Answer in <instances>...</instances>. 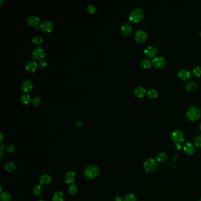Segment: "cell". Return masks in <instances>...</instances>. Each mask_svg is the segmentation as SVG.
I'll return each instance as SVG.
<instances>
[{"instance_id":"obj_1","label":"cell","mask_w":201,"mask_h":201,"mask_svg":"<svg viewBox=\"0 0 201 201\" xmlns=\"http://www.w3.org/2000/svg\"><path fill=\"white\" fill-rule=\"evenodd\" d=\"M100 174L99 167L96 165H90L87 166L84 171V176L89 180L96 179Z\"/></svg>"},{"instance_id":"obj_2","label":"cell","mask_w":201,"mask_h":201,"mask_svg":"<svg viewBox=\"0 0 201 201\" xmlns=\"http://www.w3.org/2000/svg\"><path fill=\"white\" fill-rule=\"evenodd\" d=\"M145 17V13L140 8H136L133 10L129 14V21L133 23L140 22Z\"/></svg>"},{"instance_id":"obj_3","label":"cell","mask_w":201,"mask_h":201,"mask_svg":"<svg viewBox=\"0 0 201 201\" xmlns=\"http://www.w3.org/2000/svg\"><path fill=\"white\" fill-rule=\"evenodd\" d=\"M200 109L196 106H192L188 108L187 111V117L189 121H196L201 117Z\"/></svg>"},{"instance_id":"obj_4","label":"cell","mask_w":201,"mask_h":201,"mask_svg":"<svg viewBox=\"0 0 201 201\" xmlns=\"http://www.w3.org/2000/svg\"><path fill=\"white\" fill-rule=\"evenodd\" d=\"M144 169L149 173L155 172L158 168L157 161L153 159L150 158L145 162L143 165Z\"/></svg>"},{"instance_id":"obj_5","label":"cell","mask_w":201,"mask_h":201,"mask_svg":"<svg viewBox=\"0 0 201 201\" xmlns=\"http://www.w3.org/2000/svg\"><path fill=\"white\" fill-rule=\"evenodd\" d=\"M171 140L176 145L181 144L185 140L184 133L179 130L174 131L171 135Z\"/></svg>"},{"instance_id":"obj_6","label":"cell","mask_w":201,"mask_h":201,"mask_svg":"<svg viewBox=\"0 0 201 201\" xmlns=\"http://www.w3.org/2000/svg\"><path fill=\"white\" fill-rule=\"evenodd\" d=\"M148 37V33L144 30H139L136 31L134 34L135 40L139 43L145 42L147 40Z\"/></svg>"},{"instance_id":"obj_7","label":"cell","mask_w":201,"mask_h":201,"mask_svg":"<svg viewBox=\"0 0 201 201\" xmlns=\"http://www.w3.org/2000/svg\"><path fill=\"white\" fill-rule=\"evenodd\" d=\"M46 55L45 49L42 47H38L34 49L33 52V58L37 61H40L43 60Z\"/></svg>"},{"instance_id":"obj_8","label":"cell","mask_w":201,"mask_h":201,"mask_svg":"<svg viewBox=\"0 0 201 201\" xmlns=\"http://www.w3.org/2000/svg\"><path fill=\"white\" fill-rule=\"evenodd\" d=\"M152 61V64L153 66L158 68H163L165 66L166 63V58L161 55L156 56L155 57L153 58Z\"/></svg>"},{"instance_id":"obj_9","label":"cell","mask_w":201,"mask_h":201,"mask_svg":"<svg viewBox=\"0 0 201 201\" xmlns=\"http://www.w3.org/2000/svg\"><path fill=\"white\" fill-rule=\"evenodd\" d=\"M40 28L42 31L49 33L53 31L54 24L51 21H44L41 23Z\"/></svg>"},{"instance_id":"obj_10","label":"cell","mask_w":201,"mask_h":201,"mask_svg":"<svg viewBox=\"0 0 201 201\" xmlns=\"http://www.w3.org/2000/svg\"><path fill=\"white\" fill-rule=\"evenodd\" d=\"M33 83L30 80H26L24 81L21 86V91L24 93H30L33 89Z\"/></svg>"},{"instance_id":"obj_11","label":"cell","mask_w":201,"mask_h":201,"mask_svg":"<svg viewBox=\"0 0 201 201\" xmlns=\"http://www.w3.org/2000/svg\"><path fill=\"white\" fill-rule=\"evenodd\" d=\"M158 49L155 46H148L145 50H144V54L149 58L155 57L156 54L158 53Z\"/></svg>"},{"instance_id":"obj_12","label":"cell","mask_w":201,"mask_h":201,"mask_svg":"<svg viewBox=\"0 0 201 201\" xmlns=\"http://www.w3.org/2000/svg\"><path fill=\"white\" fill-rule=\"evenodd\" d=\"M76 180V173L73 171H68L64 176L65 183L68 185L73 184Z\"/></svg>"},{"instance_id":"obj_13","label":"cell","mask_w":201,"mask_h":201,"mask_svg":"<svg viewBox=\"0 0 201 201\" xmlns=\"http://www.w3.org/2000/svg\"><path fill=\"white\" fill-rule=\"evenodd\" d=\"M177 76L182 81L188 80L192 77L191 73L187 69L180 70L177 73Z\"/></svg>"},{"instance_id":"obj_14","label":"cell","mask_w":201,"mask_h":201,"mask_svg":"<svg viewBox=\"0 0 201 201\" xmlns=\"http://www.w3.org/2000/svg\"><path fill=\"white\" fill-rule=\"evenodd\" d=\"M27 23L31 27H37L40 24V19L36 15H31L27 18Z\"/></svg>"},{"instance_id":"obj_15","label":"cell","mask_w":201,"mask_h":201,"mask_svg":"<svg viewBox=\"0 0 201 201\" xmlns=\"http://www.w3.org/2000/svg\"><path fill=\"white\" fill-rule=\"evenodd\" d=\"M183 149L187 155L190 156L193 155L195 152V148L194 145L190 142L185 143L183 146Z\"/></svg>"},{"instance_id":"obj_16","label":"cell","mask_w":201,"mask_h":201,"mask_svg":"<svg viewBox=\"0 0 201 201\" xmlns=\"http://www.w3.org/2000/svg\"><path fill=\"white\" fill-rule=\"evenodd\" d=\"M132 31V26L129 23H124L121 27V34L124 36H128Z\"/></svg>"},{"instance_id":"obj_17","label":"cell","mask_w":201,"mask_h":201,"mask_svg":"<svg viewBox=\"0 0 201 201\" xmlns=\"http://www.w3.org/2000/svg\"><path fill=\"white\" fill-rule=\"evenodd\" d=\"M38 68V64L36 61H30L28 62L25 66V70L28 73L35 72Z\"/></svg>"},{"instance_id":"obj_18","label":"cell","mask_w":201,"mask_h":201,"mask_svg":"<svg viewBox=\"0 0 201 201\" xmlns=\"http://www.w3.org/2000/svg\"><path fill=\"white\" fill-rule=\"evenodd\" d=\"M134 94L139 98L143 97L147 93L146 90L142 86H137L134 89Z\"/></svg>"},{"instance_id":"obj_19","label":"cell","mask_w":201,"mask_h":201,"mask_svg":"<svg viewBox=\"0 0 201 201\" xmlns=\"http://www.w3.org/2000/svg\"><path fill=\"white\" fill-rule=\"evenodd\" d=\"M52 176L49 174H43L40 178V182L41 185H49L52 183Z\"/></svg>"},{"instance_id":"obj_20","label":"cell","mask_w":201,"mask_h":201,"mask_svg":"<svg viewBox=\"0 0 201 201\" xmlns=\"http://www.w3.org/2000/svg\"><path fill=\"white\" fill-rule=\"evenodd\" d=\"M53 201H65V196L61 191H56L54 192L52 198Z\"/></svg>"},{"instance_id":"obj_21","label":"cell","mask_w":201,"mask_h":201,"mask_svg":"<svg viewBox=\"0 0 201 201\" xmlns=\"http://www.w3.org/2000/svg\"><path fill=\"white\" fill-rule=\"evenodd\" d=\"M5 170L10 173L14 172L15 169V165L12 162H8L4 165Z\"/></svg>"},{"instance_id":"obj_22","label":"cell","mask_w":201,"mask_h":201,"mask_svg":"<svg viewBox=\"0 0 201 201\" xmlns=\"http://www.w3.org/2000/svg\"><path fill=\"white\" fill-rule=\"evenodd\" d=\"M197 84L193 81H189L185 84V89L188 92L195 90L197 88Z\"/></svg>"},{"instance_id":"obj_23","label":"cell","mask_w":201,"mask_h":201,"mask_svg":"<svg viewBox=\"0 0 201 201\" xmlns=\"http://www.w3.org/2000/svg\"><path fill=\"white\" fill-rule=\"evenodd\" d=\"M168 156L167 154L165 152H161L158 153L156 156V161L160 163H164L168 160Z\"/></svg>"},{"instance_id":"obj_24","label":"cell","mask_w":201,"mask_h":201,"mask_svg":"<svg viewBox=\"0 0 201 201\" xmlns=\"http://www.w3.org/2000/svg\"><path fill=\"white\" fill-rule=\"evenodd\" d=\"M42 191H43V188L41 184H37L33 189V193L34 195H36V196H40L42 193Z\"/></svg>"},{"instance_id":"obj_25","label":"cell","mask_w":201,"mask_h":201,"mask_svg":"<svg viewBox=\"0 0 201 201\" xmlns=\"http://www.w3.org/2000/svg\"><path fill=\"white\" fill-rule=\"evenodd\" d=\"M31 101L32 100H31V97L28 94H26V93L23 94L21 97V102L24 105H28Z\"/></svg>"},{"instance_id":"obj_26","label":"cell","mask_w":201,"mask_h":201,"mask_svg":"<svg viewBox=\"0 0 201 201\" xmlns=\"http://www.w3.org/2000/svg\"><path fill=\"white\" fill-rule=\"evenodd\" d=\"M0 198L1 201H10L11 199V196L7 192H2L1 193Z\"/></svg>"},{"instance_id":"obj_27","label":"cell","mask_w":201,"mask_h":201,"mask_svg":"<svg viewBox=\"0 0 201 201\" xmlns=\"http://www.w3.org/2000/svg\"><path fill=\"white\" fill-rule=\"evenodd\" d=\"M140 64L142 67H143L144 68H149L151 67L152 64V61H150L149 58H144L141 61Z\"/></svg>"},{"instance_id":"obj_28","label":"cell","mask_w":201,"mask_h":201,"mask_svg":"<svg viewBox=\"0 0 201 201\" xmlns=\"http://www.w3.org/2000/svg\"><path fill=\"white\" fill-rule=\"evenodd\" d=\"M68 191L71 195H75L78 192V188L74 184H71L68 188Z\"/></svg>"},{"instance_id":"obj_29","label":"cell","mask_w":201,"mask_h":201,"mask_svg":"<svg viewBox=\"0 0 201 201\" xmlns=\"http://www.w3.org/2000/svg\"><path fill=\"white\" fill-rule=\"evenodd\" d=\"M147 95L148 97L150 99H155V98H156L157 96H158V92L156 90L154 89H149L147 92Z\"/></svg>"},{"instance_id":"obj_30","label":"cell","mask_w":201,"mask_h":201,"mask_svg":"<svg viewBox=\"0 0 201 201\" xmlns=\"http://www.w3.org/2000/svg\"><path fill=\"white\" fill-rule=\"evenodd\" d=\"M137 197L133 193H129L123 199V201H136Z\"/></svg>"},{"instance_id":"obj_31","label":"cell","mask_w":201,"mask_h":201,"mask_svg":"<svg viewBox=\"0 0 201 201\" xmlns=\"http://www.w3.org/2000/svg\"><path fill=\"white\" fill-rule=\"evenodd\" d=\"M41 102H42V100H41V98L40 97H36L33 98V99L31 101L33 105L34 106H39L41 103Z\"/></svg>"},{"instance_id":"obj_32","label":"cell","mask_w":201,"mask_h":201,"mask_svg":"<svg viewBox=\"0 0 201 201\" xmlns=\"http://www.w3.org/2000/svg\"><path fill=\"white\" fill-rule=\"evenodd\" d=\"M43 38L42 37H40V36H37V37H34L33 39H32V41L34 44H36V45H39V44H41L43 42Z\"/></svg>"},{"instance_id":"obj_33","label":"cell","mask_w":201,"mask_h":201,"mask_svg":"<svg viewBox=\"0 0 201 201\" xmlns=\"http://www.w3.org/2000/svg\"><path fill=\"white\" fill-rule=\"evenodd\" d=\"M192 73L195 76H200L201 75V67L200 66H196L193 68L192 70Z\"/></svg>"},{"instance_id":"obj_34","label":"cell","mask_w":201,"mask_h":201,"mask_svg":"<svg viewBox=\"0 0 201 201\" xmlns=\"http://www.w3.org/2000/svg\"><path fill=\"white\" fill-rule=\"evenodd\" d=\"M86 10H87V12L89 14H94L96 12V7L94 5H93L90 4V5H89L87 6Z\"/></svg>"},{"instance_id":"obj_35","label":"cell","mask_w":201,"mask_h":201,"mask_svg":"<svg viewBox=\"0 0 201 201\" xmlns=\"http://www.w3.org/2000/svg\"><path fill=\"white\" fill-rule=\"evenodd\" d=\"M195 144L198 148H201V134L196 136L194 139Z\"/></svg>"},{"instance_id":"obj_36","label":"cell","mask_w":201,"mask_h":201,"mask_svg":"<svg viewBox=\"0 0 201 201\" xmlns=\"http://www.w3.org/2000/svg\"><path fill=\"white\" fill-rule=\"evenodd\" d=\"M6 150L8 152V153H13L14 151L15 150V146L13 145V144H10L8 145L7 147H6Z\"/></svg>"},{"instance_id":"obj_37","label":"cell","mask_w":201,"mask_h":201,"mask_svg":"<svg viewBox=\"0 0 201 201\" xmlns=\"http://www.w3.org/2000/svg\"><path fill=\"white\" fill-rule=\"evenodd\" d=\"M39 66L42 68H45L46 67H47V61L43 59V60H41L40 61Z\"/></svg>"},{"instance_id":"obj_38","label":"cell","mask_w":201,"mask_h":201,"mask_svg":"<svg viewBox=\"0 0 201 201\" xmlns=\"http://www.w3.org/2000/svg\"><path fill=\"white\" fill-rule=\"evenodd\" d=\"M123 198H122V197L121 196H117L115 198V201H123Z\"/></svg>"},{"instance_id":"obj_39","label":"cell","mask_w":201,"mask_h":201,"mask_svg":"<svg viewBox=\"0 0 201 201\" xmlns=\"http://www.w3.org/2000/svg\"><path fill=\"white\" fill-rule=\"evenodd\" d=\"M76 124H77V126H79V127H81V126H83V123L81 121H77L76 122Z\"/></svg>"},{"instance_id":"obj_40","label":"cell","mask_w":201,"mask_h":201,"mask_svg":"<svg viewBox=\"0 0 201 201\" xmlns=\"http://www.w3.org/2000/svg\"><path fill=\"white\" fill-rule=\"evenodd\" d=\"M2 139H3V134L2 133H1V142H2Z\"/></svg>"},{"instance_id":"obj_41","label":"cell","mask_w":201,"mask_h":201,"mask_svg":"<svg viewBox=\"0 0 201 201\" xmlns=\"http://www.w3.org/2000/svg\"><path fill=\"white\" fill-rule=\"evenodd\" d=\"M1 6H2V5H3V3L4 2V1H1Z\"/></svg>"},{"instance_id":"obj_42","label":"cell","mask_w":201,"mask_h":201,"mask_svg":"<svg viewBox=\"0 0 201 201\" xmlns=\"http://www.w3.org/2000/svg\"><path fill=\"white\" fill-rule=\"evenodd\" d=\"M199 129H200V130L201 131V122L200 124H199Z\"/></svg>"},{"instance_id":"obj_43","label":"cell","mask_w":201,"mask_h":201,"mask_svg":"<svg viewBox=\"0 0 201 201\" xmlns=\"http://www.w3.org/2000/svg\"><path fill=\"white\" fill-rule=\"evenodd\" d=\"M39 201H46L45 200H42V199H40V200H39Z\"/></svg>"},{"instance_id":"obj_44","label":"cell","mask_w":201,"mask_h":201,"mask_svg":"<svg viewBox=\"0 0 201 201\" xmlns=\"http://www.w3.org/2000/svg\"><path fill=\"white\" fill-rule=\"evenodd\" d=\"M199 35H200V36H201V32H200V33H199Z\"/></svg>"},{"instance_id":"obj_45","label":"cell","mask_w":201,"mask_h":201,"mask_svg":"<svg viewBox=\"0 0 201 201\" xmlns=\"http://www.w3.org/2000/svg\"><path fill=\"white\" fill-rule=\"evenodd\" d=\"M198 201H201V199H199V200Z\"/></svg>"}]
</instances>
